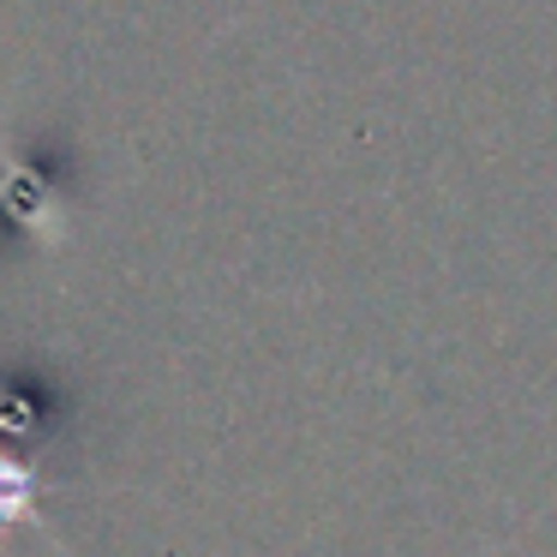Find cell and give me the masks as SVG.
I'll return each mask as SVG.
<instances>
[{
	"instance_id": "6da1fadb",
	"label": "cell",
	"mask_w": 557,
	"mask_h": 557,
	"mask_svg": "<svg viewBox=\"0 0 557 557\" xmlns=\"http://www.w3.org/2000/svg\"><path fill=\"white\" fill-rule=\"evenodd\" d=\"M30 492H37V480L25 468H13V461H0V528L30 516Z\"/></svg>"
}]
</instances>
